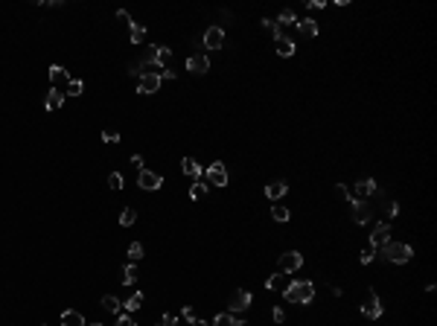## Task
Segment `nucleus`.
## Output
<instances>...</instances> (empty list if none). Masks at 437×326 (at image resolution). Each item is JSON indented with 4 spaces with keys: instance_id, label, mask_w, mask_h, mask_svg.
Here are the masks:
<instances>
[{
    "instance_id": "f257e3e1",
    "label": "nucleus",
    "mask_w": 437,
    "mask_h": 326,
    "mask_svg": "<svg viewBox=\"0 0 437 326\" xmlns=\"http://www.w3.org/2000/svg\"><path fill=\"white\" fill-rule=\"evenodd\" d=\"M283 297L289 303H297V306H306L315 300V285L309 280H292V283L283 288Z\"/></svg>"
},
{
    "instance_id": "f03ea898",
    "label": "nucleus",
    "mask_w": 437,
    "mask_h": 326,
    "mask_svg": "<svg viewBox=\"0 0 437 326\" xmlns=\"http://www.w3.org/2000/svg\"><path fill=\"white\" fill-rule=\"evenodd\" d=\"M411 256H414V251H411V244H405V242H385L382 244V259H385V262L405 265Z\"/></svg>"
},
{
    "instance_id": "7ed1b4c3",
    "label": "nucleus",
    "mask_w": 437,
    "mask_h": 326,
    "mask_svg": "<svg viewBox=\"0 0 437 326\" xmlns=\"http://www.w3.org/2000/svg\"><path fill=\"white\" fill-rule=\"evenodd\" d=\"M169 61H172V50L158 44V47H149V50H146V56L140 59V64H137V67H149V64H155V67L166 70V64H169Z\"/></svg>"
},
{
    "instance_id": "20e7f679",
    "label": "nucleus",
    "mask_w": 437,
    "mask_h": 326,
    "mask_svg": "<svg viewBox=\"0 0 437 326\" xmlns=\"http://www.w3.org/2000/svg\"><path fill=\"white\" fill-rule=\"evenodd\" d=\"M350 210H353V222L356 224H367L373 219V204L367 198H350Z\"/></svg>"
},
{
    "instance_id": "39448f33",
    "label": "nucleus",
    "mask_w": 437,
    "mask_h": 326,
    "mask_svg": "<svg viewBox=\"0 0 437 326\" xmlns=\"http://www.w3.org/2000/svg\"><path fill=\"white\" fill-rule=\"evenodd\" d=\"M137 186L146 189V193H155V189L163 186V178L158 172H152V169H140V172H137Z\"/></svg>"
},
{
    "instance_id": "423d86ee",
    "label": "nucleus",
    "mask_w": 437,
    "mask_h": 326,
    "mask_svg": "<svg viewBox=\"0 0 437 326\" xmlns=\"http://www.w3.org/2000/svg\"><path fill=\"white\" fill-rule=\"evenodd\" d=\"M161 73H140V79H137V93H158L161 91Z\"/></svg>"
},
{
    "instance_id": "0eeeda50",
    "label": "nucleus",
    "mask_w": 437,
    "mask_h": 326,
    "mask_svg": "<svg viewBox=\"0 0 437 326\" xmlns=\"http://www.w3.org/2000/svg\"><path fill=\"white\" fill-rule=\"evenodd\" d=\"M300 268H303V254L286 251V254L280 256V271H283V274H295V271H300Z\"/></svg>"
},
{
    "instance_id": "6e6552de",
    "label": "nucleus",
    "mask_w": 437,
    "mask_h": 326,
    "mask_svg": "<svg viewBox=\"0 0 437 326\" xmlns=\"http://www.w3.org/2000/svg\"><path fill=\"white\" fill-rule=\"evenodd\" d=\"M207 183H213V186H227V169H224L222 160H216L207 166Z\"/></svg>"
},
{
    "instance_id": "1a4fd4ad",
    "label": "nucleus",
    "mask_w": 437,
    "mask_h": 326,
    "mask_svg": "<svg viewBox=\"0 0 437 326\" xmlns=\"http://www.w3.org/2000/svg\"><path fill=\"white\" fill-rule=\"evenodd\" d=\"M382 312H385V306H382V300H379L376 294H370L365 303H362V315H365L367 320H379Z\"/></svg>"
},
{
    "instance_id": "9d476101",
    "label": "nucleus",
    "mask_w": 437,
    "mask_h": 326,
    "mask_svg": "<svg viewBox=\"0 0 437 326\" xmlns=\"http://www.w3.org/2000/svg\"><path fill=\"white\" fill-rule=\"evenodd\" d=\"M227 306H230V315H236V312H245V309L251 306V291H248V288H236Z\"/></svg>"
},
{
    "instance_id": "9b49d317",
    "label": "nucleus",
    "mask_w": 437,
    "mask_h": 326,
    "mask_svg": "<svg viewBox=\"0 0 437 326\" xmlns=\"http://www.w3.org/2000/svg\"><path fill=\"white\" fill-rule=\"evenodd\" d=\"M187 70L195 73V76H204V73L210 70V59H207L204 52H195V56L187 59Z\"/></svg>"
},
{
    "instance_id": "f8f14e48",
    "label": "nucleus",
    "mask_w": 437,
    "mask_h": 326,
    "mask_svg": "<svg viewBox=\"0 0 437 326\" xmlns=\"http://www.w3.org/2000/svg\"><path fill=\"white\" fill-rule=\"evenodd\" d=\"M385 242H391V224H388V222L373 224V233H370V244H373V248H382Z\"/></svg>"
},
{
    "instance_id": "ddd939ff",
    "label": "nucleus",
    "mask_w": 437,
    "mask_h": 326,
    "mask_svg": "<svg viewBox=\"0 0 437 326\" xmlns=\"http://www.w3.org/2000/svg\"><path fill=\"white\" fill-rule=\"evenodd\" d=\"M204 47H210V50H219V47H222L224 44V30L222 26H210V30L204 32Z\"/></svg>"
},
{
    "instance_id": "4468645a",
    "label": "nucleus",
    "mask_w": 437,
    "mask_h": 326,
    "mask_svg": "<svg viewBox=\"0 0 437 326\" xmlns=\"http://www.w3.org/2000/svg\"><path fill=\"white\" fill-rule=\"evenodd\" d=\"M376 189H379V186H376V181H373V178H362V181L353 186V193H356L353 198H370Z\"/></svg>"
},
{
    "instance_id": "2eb2a0df",
    "label": "nucleus",
    "mask_w": 437,
    "mask_h": 326,
    "mask_svg": "<svg viewBox=\"0 0 437 326\" xmlns=\"http://www.w3.org/2000/svg\"><path fill=\"white\" fill-rule=\"evenodd\" d=\"M295 26H297V32H300L303 38H315L318 32H321V26H318V20H315V18H303V20L297 18Z\"/></svg>"
},
{
    "instance_id": "dca6fc26",
    "label": "nucleus",
    "mask_w": 437,
    "mask_h": 326,
    "mask_svg": "<svg viewBox=\"0 0 437 326\" xmlns=\"http://www.w3.org/2000/svg\"><path fill=\"white\" fill-rule=\"evenodd\" d=\"M61 105H64V93H61L59 88H50V91H47V99H44V108H47V111H59Z\"/></svg>"
},
{
    "instance_id": "f3484780",
    "label": "nucleus",
    "mask_w": 437,
    "mask_h": 326,
    "mask_svg": "<svg viewBox=\"0 0 437 326\" xmlns=\"http://www.w3.org/2000/svg\"><path fill=\"white\" fill-rule=\"evenodd\" d=\"M286 193H289V183H286V181H271L268 186H265V195H268L271 201H280Z\"/></svg>"
},
{
    "instance_id": "a211bd4d",
    "label": "nucleus",
    "mask_w": 437,
    "mask_h": 326,
    "mask_svg": "<svg viewBox=\"0 0 437 326\" xmlns=\"http://www.w3.org/2000/svg\"><path fill=\"white\" fill-rule=\"evenodd\" d=\"M181 169H184V175H187V178H193V181H198V178H201V172H204L195 157H184V160H181Z\"/></svg>"
},
{
    "instance_id": "6ab92c4d",
    "label": "nucleus",
    "mask_w": 437,
    "mask_h": 326,
    "mask_svg": "<svg viewBox=\"0 0 437 326\" xmlns=\"http://www.w3.org/2000/svg\"><path fill=\"white\" fill-rule=\"evenodd\" d=\"M61 326H88V323H85V315H82V312L67 309V312H61Z\"/></svg>"
},
{
    "instance_id": "aec40b11",
    "label": "nucleus",
    "mask_w": 437,
    "mask_h": 326,
    "mask_svg": "<svg viewBox=\"0 0 437 326\" xmlns=\"http://www.w3.org/2000/svg\"><path fill=\"white\" fill-rule=\"evenodd\" d=\"M277 56H283V59H292V56H295V41L283 35V38L277 41Z\"/></svg>"
},
{
    "instance_id": "412c9836",
    "label": "nucleus",
    "mask_w": 437,
    "mask_h": 326,
    "mask_svg": "<svg viewBox=\"0 0 437 326\" xmlns=\"http://www.w3.org/2000/svg\"><path fill=\"white\" fill-rule=\"evenodd\" d=\"M50 82H53V88H56L59 82H70V73L64 70L61 64H53V67H50Z\"/></svg>"
},
{
    "instance_id": "4be33fe9",
    "label": "nucleus",
    "mask_w": 437,
    "mask_h": 326,
    "mask_svg": "<svg viewBox=\"0 0 437 326\" xmlns=\"http://www.w3.org/2000/svg\"><path fill=\"white\" fill-rule=\"evenodd\" d=\"M286 277H283V271H277V274H271L268 277V280H265V288H268V291H277V288H286Z\"/></svg>"
},
{
    "instance_id": "5701e85b",
    "label": "nucleus",
    "mask_w": 437,
    "mask_h": 326,
    "mask_svg": "<svg viewBox=\"0 0 437 326\" xmlns=\"http://www.w3.org/2000/svg\"><path fill=\"white\" fill-rule=\"evenodd\" d=\"M102 309H105V312H114V315H120L122 303L114 294H105V297H102Z\"/></svg>"
},
{
    "instance_id": "b1692460",
    "label": "nucleus",
    "mask_w": 437,
    "mask_h": 326,
    "mask_svg": "<svg viewBox=\"0 0 437 326\" xmlns=\"http://www.w3.org/2000/svg\"><path fill=\"white\" fill-rule=\"evenodd\" d=\"M137 277H140V274H137V265H134V262H128L125 268H122V283H125V285H134V283H137Z\"/></svg>"
},
{
    "instance_id": "393cba45",
    "label": "nucleus",
    "mask_w": 437,
    "mask_h": 326,
    "mask_svg": "<svg viewBox=\"0 0 437 326\" xmlns=\"http://www.w3.org/2000/svg\"><path fill=\"white\" fill-rule=\"evenodd\" d=\"M271 219H274V222H289L292 213H289V207H283V204H274V207H271Z\"/></svg>"
},
{
    "instance_id": "a878e982",
    "label": "nucleus",
    "mask_w": 437,
    "mask_h": 326,
    "mask_svg": "<svg viewBox=\"0 0 437 326\" xmlns=\"http://www.w3.org/2000/svg\"><path fill=\"white\" fill-rule=\"evenodd\" d=\"M122 306H125V312H137V309L143 306V291H134V294L128 297Z\"/></svg>"
},
{
    "instance_id": "bb28decb",
    "label": "nucleus",
    "mask_w": 437,
    "mask_h": 326,
    "mask_svg": "<svg viewBox=\"0 0 437 326\" xmlns=\"http://www.w3.org/2000/svg\"><path fill=\"white\" fill-rule=\"evenodd\" d=\"M143 38H146V30H143L140 23H132V26H128V41H132V44H140Z\"/></svg>"
},
{
    "instance_id": "cd10ccee",
    "label": "nucleus",
    "mask_w": 437,
    "mask_h": 326,
    "mask_svg": "<svg viewBox=\"0 0 437 326\" xmlns=\"http://www.w3.org/2000/svg\"><path fill=\"white\" fill-rule=\"evenodd\" d=\"M274 23H277V26H283V23H297V15L292 9H283V12H280V18H277Z\"/></svg>"
},
{
    "instance_id": "c85d7f7f",
    "label": "nucleus",
    "mask_w": 437,
    "mask_h": 326,
    "mask_svg": "<svg viewBox=\"0 0 437 326\" xmlns=\"http://www.w3.org/2000/svg\"><path fill=\"white\" fill-rule=\"evenodd\" d=\"M82 91H85V82H82V79H70V82H67V93H70V96H82Z\"/></svg>"
},
{
    "instance_id": "c756f323",
    "label": "nucleus",
    "mask_w": 437,
    "mask_h": 326,
    "mask_svg": "<svg viewBox=\"0 0 437 326\" xmlns=\"http://www.w3.org/2000/svg\"><path fill=\"white\" fill-rule=\"evenodd\" d=\"M207 189H210V183L195 181V183H193V189H190V195H193V198H204V195H207Z\"/></svg>"
},
{
    "instance_id": "7c9ffc66",
    "label": "nucleus",
    "mask_w": 437,
    "mask_h": 326,
    "mask_svg": "<svg viewBox=\"0 0 437 326\" xmlns=\"http://www.w3.org/2000/svg\"><path fill=\"white\" fill-rule=\"evenodd\" d=\"M134 222H137V213H134V210H122V213H120V224H122V227H132Z\"/></svg>"
},
{
    "instance_id": "2f4dec72",
    "label": "nucleus",
    "mask_w": 437,
    "mask_h": 326,
    "mask_svg": "<svg viewBox=\"0 0 437 326\" xmlns=\"http://www.w3.org/2000/svg\"><path fill=\"white\" fill-rule=\"evenodd\" d=\"M128 259H132V262L143 259V244L140 242H132V244H128Z\"/></svg>"
},
{
    "instance_id": "473e14b6",
    "label": "nucleus",
    "mask_w": 437,
    "mask_h": 326,
    "mask_svg": "<svg viewBox=\"0 0 437 326\" xmlns=\"http://www.w3.org/2000/svg\"><path fill=\"white\" fill-rule=\"evenodd\" d=\"M213 326H234V315L224 312V315H216L213 317Z\"/></svg>"
},
{
    "instance_id": "72a5a7b5",
    "label": "nucleus",
    "mask_w": 437,
    "mask_h": 326,
    "mask_svg": "<svg viewBox=\"0 0 437 326\" xmlns=\"http://www.w3.org/2000/svg\"><path fill=\"white\" fill-rule=\"evenodd\" d=\"M373 256H376V248H373V244H367L365 251H362V265H370V262H373Z\"/></svg>"
},
{
    "instance_id": "f704fd0d",
    "label": "nucleus",
    "mask_w": 437,
    "mask_h": 326,
    "mask_svg": "<svg viewBox=\"0 0 437 326\" xmlns=\"http://www.w3.org/2000/svg\"><path fill=\"white\" fill-rule=\"evenodd\" d=\"M108 186H111V189H122V175L120 172H111V175H108Z\"/></svg>"
},
{
    "instance_id": "c9c22d12",
    "label": "nucleus",
    "mask_w": 437,
    "mask_h": 326,
    "mask_svg": "<svg viewBox=\"0 0 437 326\" xmlns=\"http://www.w3.org/2000/svg\"><path fill=\"white\" fill-rule=\"evenodd\" d=\"M117 20H120L122 26H132V23H134V20H132V15H128L125 9H117Z\"/></svg>"
},
{
    "instance_id": "e433bc0d",
    "label": "nucleus",
    "mask_w": 437,
    "mask_h": 326,
    "mask_svg": "<svg viewBox=\"0 0 437 326\" xmlns=\"http://www.w3.org/2000/svg\"><path fill=\"white\" fill-rule=\"evenodd\" d=\"M385 213H388V219H397V215H399V204L397 201H388L385 204Z\"/></svg>"
},
{
    "instance_id": "4c0bfd02",
    "label": "nucleus",
    "mask_w": 437,
    "mask_h": 326,
    "mask_svg": "<svg viewBox=\"0 0 437 326\" xmlns=\"http://www.w3.org/2000/svg\"><path fill=\"white\" fill-rule=\"evenodd\" d=\"M271 317H274V323H277V326H283V320H286V312L280 309V306H274V309H271Z\"/></svg>"
},
{
    "instance_id": "58836bf2",
    "label": "nucleus",
    "mask_w": 437,
    "mask_h": 326,
    "mask_svg": "<svg viewBox=\"0 0 437 326\" xmlns=\"http://www.w3.org/2000/svg\"><path fill=\"white\" fill-rule=\"evenodd\" d=\"M120 140V134L117 131H111V128H105V131H102V143H117Z\"/></svg>"
},
{
    "instance_id": "ea45409f",
    "label": "nucleus",
    "mask_w": 437,
    "mask_h": 326,
    "mask_svg": "<svg viewBox=\"0 0 437 326\" xmlns=\"http://www.w3.org/2000/svg\"><path fill=\"white\" fill-rule=\"evenodd\" d=\"M158 326H178V317H175V315H163Z\"/></svg>"
},
{
    "instance_id": "a19ab883",
    "label": "nucleus",
    "mask_w": 437,
    "mask_h": 326,
    "mask_svg": "<svg viewBox=\"0 0 437 326\" xmlns=\"http://www.w3.org/2000/svg\"><path fill=\"white\" fill-rule=\"evenodd\" d=\"M336 193L341 195V198H347V201H350V198H353V193H350V189H347V183H338V186H336Z\"/></svg>"
},
{
    "instance_id": "79ce46f5",
    "label": "nucleus",
    "mask_w": 437,
    "mask_h": 326,
    "mask_svg": "<svg viewBox=\"0 0 437 326\" xmlns=\"http://www.w3.org/2000/svg\"><path fill=\"white\" fill-rule=\"evenodd\" d=\"M117 326H134V320L128 315H117Z\"/></svg>"
},
{
    "instance_id": "37998d69",
    "label": "nucleus",
    "mask_w": 437,
    "mask_h": 326,
    "mask_svg": "<svg viewBox=\"0 0 437 326\" xmlns=\"http://www.w3.org/2000/svg\"><path fill=\"white\" fill-rule=\"evenodd\" d=\"M184 317H187L190 323H193V320H195V312H193V309H190V306H184Z\"/></svg>"
},
{
    "instance_id": "c03bdc74",
    "label": "nucleus",
    "mask_w": 437,
    "mask_h": 326,
    "mask_svg": "<svg viewBox=\"0 0 437 326\" xmlns=\"http://www.w3.org/2000/svg\"><path fill=\"white\" fill-rule=\"evenodd\" d=\"M132 163H134V166H137V172H140V169H143V157H140V154H134V157H132Z\"/></svg>"
},
{
    "instance_id": "a18cd8bd",
    "label": "nucleus",
    "mask_w": 437,
    "mask_h": 326,
    "mask_svg": "<svg viewBox=\"0 0 437 326\" xmlns=\"http://www.w3.org/2000/svg\"><path fill=\"white\" fill-rule=\"evenodd\" d=\"M324 6H326L324 0H312V3H309V9H324Z\"/></svg>"
},
{
    "instance_id": "49530a36",
    "label": "nucleus",
    "mask_w": 437,
    "mask_h": 326,
    "mask_svg": "<svg viewBox=\"0 0 437 326\" xmlns=\"http://www.w3.org/2000/svg\"><path fill=\"white\" fill-rule=\"evenodd\" d=\"M234 326H248V323H245L242 317H234Z\"/></svg>"
},
{
    "instance_id": "de8ad7c7",
    "label": "nucleus",
    "mask_w": 437,
    "mask_h": 326,
    "mask_svg": "<svg viewBox=\"0 0 437 326\" xmlns=\"http://www.w3.org/2000/svg\"><path fill=\"white\" fill-rule=\"evenodd\" d=\"M190 326H210V323H207V320H193Z\"/></svg>"
},
{
    "instance_id": "09e8293b",
    "label": "nucleus",
    "mask_w": 437,
    "mask_h": 326,
    "mask_svg": "<svg viewBox=\"0 0 437 326\" xmlns=\"http://www.w3.org/2000/svg\"><path fill=\"white\" fill-rule=\"evenodd\" d=\"M91 326H105V323H91Z\"/></svg>"
}]
</instances>
